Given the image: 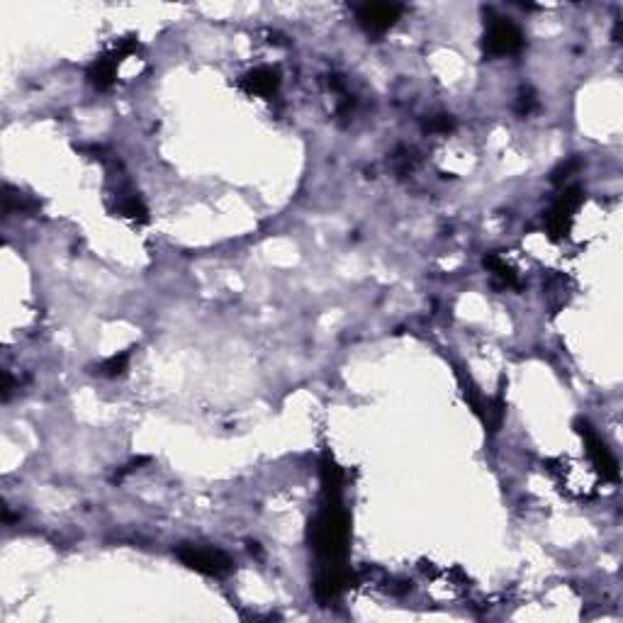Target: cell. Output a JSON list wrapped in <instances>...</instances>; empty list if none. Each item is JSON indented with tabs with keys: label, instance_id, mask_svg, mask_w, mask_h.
Segmentation results:
<instances>
[{
	"label": "cell",
	"instance_id": "obj_1",
	"mask_svg": "<svg viewBox=\"0 0 623 623\" xmlns=\"http://www.w3.org/2000/svg\"><path fill=\"white\" fill-rule=\"evenodd\" d=\"M310 543L324 568H341L349 550V516L341 502H324V509L310 523Z\"/></svg>",
	"mask_w": 623,
	"mask_h": 623
},
{
	"label": "cell",
	"instance_id": "obj_2",
	"mask_svg": "<svg viewBox=\"0 0 623 623\" xmlns=\"http://www.w3.org/2000/svg\"><path fill=\"white\" fill-rule=\"evenodd\" d=\"M178 560L183 562L185 568L195 570L200 575H207V578H227L231 570H234V562L227 553H222L217 548H200V546H181L175 550Z\"/></svg>",
	"mask_w": 623,
	"mask_h": 623
},
{
	"label": "cell",
	"instance_id": "obj_3",
	"mask_svg": "<svg viewBox=\"0 0 623 623\" xmlns=\"http://www.w3.org/2000/svg\"><path fill=\"white\" fill-rule=\"evenodd\" d=\"M137 52V39H122L117 44L112 46L108 54H102L101 59H95L91 66H88V83H91L95 91H108L115 78H117L119 64L127 59L129 54Z\"/></svg>",
	"mask_w": 623,
	"mask_h": 623
},
{
	"label": "cell",
	"instance_id": "obj_4",
	"mask_svg": "<svg viewBox=\"0 0 623 623\" xmlns=\"http://www.w3.org/2000/svg\"><path fill=\"white\" fill-rule=\"evenodd\" d=\"M585 200V195L579 188H565L562 193L558 195V200L550 205V210L546 212V230L553 239H562L570 234V227H572V220H575V212L579 210V205Z\"/></svg>",
	"mask_w": 623,
	"mask_h": 623
},
{
	"label": "cell",
	"instance_id": "obj_5",
	"mask_svg": "<svg viewBox=\"0 0 623 623\" xmlns=\"http://www.w3.org/2000/svg\"><path fill=\"white\" fill-rule=\"evenodd\" d=\"M485 52L490 56H514L523 49L522 29L514 25L512 20L495 18L490 20L485 35Z\"/></svg>",
	"mask_w": 623,
	"mask_h": 623
},
{
	"label": "cell",
	"instance_id": "obj_6",
	"mask_svg": "<svg viewBox=\"0 0 623 623\" xmlns=\"http://www.w3.org/2000/svg\"><path fill=\"white\" fill-rule=\"evenodd\" d=\"M578 433L582 436V441H585L587 456L592 460V465H595L606 480H619V463H616L614 453L609 450V446L599 439V433L587 422H578Z\"/></svg>",
	"mask_w": 623,
	"mask_h": 623
},
{
	"label": "cell",
	"instance_id": "obj_7",
	"mask_svg": "<svg viewBox=\"0 0 623 623\" xmlns=\"http://www.w3.org/2000/svg\"><path fill=\"white\" fill-rule=\"evenodd\" d=\"M402 12V5H394V3H366V5H360L356 10V18L358 25L366 29V32L383 35V32H387L400 20Z\"/></svg>",
	"mask_w": 623,
	"mask_h": 623
},
{
	"label": "cell",
	"instance_id": "obj_8",
	"mask_svg": "<svg viewBox=\"0 0 623 623\" xmlns=\"http://www.w3.org/2000/svg\"><path fill=\"white\" fill-rule=\"evenodd\" d=\"M239 88L244 93H248V95L268 98V95H273V93L280 88V71L273 69V66H258L254 71L241 76Z\"/></svg>",
	"mask_w": 623,
	"mask_h": 623
},
{
	"label": "cell",
	"instance_id": "obj_9",
	"mask_svg": "<svg viewBox=\"0 0 623 623\" xmlns=\"http://www.w3.org/2000/svg\"><path fill=\"white\" fill-rule=\"evenodd\" d=\"M351 582H353V575H351L349 570L344 568H324L321 570L320 579H317V587H314V592H317V599L320 602H334V599H339L346 589L351 587Z\"/></svg>",
	"mask_w": 623,
	"mask_h": 623
},
{
	"label": "cell",
	"instance_id": "obj_10",
	"mask_svg": "<svg viewBox=\"0 0 623 623\" xmlns=\"http://www.w3.org/2000/svg\"><path fill=\"white\" fill-rule=\"evenodd\" d=\"M321 490H324V502H341L344 473L329 456L321 458Z\"/></svg>",
	"mask_w": 623,
	"mask_h": 623
},
{
	"label": "cell",
	"instance_id": "obj_11",
	"mask_svg": "<svg viewBox=\"0 0 623 623\" xmlns=\"http://www.w3.org/2000/svg\"><path fill=\"white\" fill-rule=\"evenodd\" d=\"M482 263H485L487 271L495 275L497 280L505 285V287H519V278H516L514 268L506 263L505 258H499L497 254H490V256H485Z\"/></svg>",
	"mask_w": 623,
	"mask_h": 623
},
{
	"label": "cell",
	"instance_id": "obj_12",
	"mask_svg": "<svg viewBox=\"0 0 623 623\" xmlns=\"http://www.w3.org/2000/svg\"><path fill=\"white\" fill-rule=\"evenodd\" d=\"M115 212H117L119 217H125V220L149 222L147 205H144L142 198H137V195H127V198H122V200L117 202Z\"/></svg>",
	"mask_w": 623,
	"mask_h": 623
},
{
	"label": "cell",
	"instance_id": "obj_13",
	"mask_svg": "<svg viewBox=\"0 0 623 623\" xmlns=\"http://www.w3.org/2000/svg\"><path fill=\"white\" fill-rule=\"evenodd\" d=\"M127 366H129V351H122V353H117V356L108 358V360L98 368V373L105 377H117L127 370Z\"/></svg>",
	"mask_w": 623,
	"mask_h": 623
},
{
	"label": "cell",
	"instance_id": "obj_14",
	"mask_svg": "<svg viewBox=\"0 0 623 623\" xmlns=\"http://www.w3.org/2000/svg\"><path fill=\"white\" fill-rule=\"evenodd\" d=\"M426 129H429L431 134H449V132L456 129V119L450 117V115H436V117H431L426 122Z\"/></svg>",
	"mask_w": 623,
	"mask_h": 623
},
{
	"label": "cell",
	"instance_id": "obj_15",
	"mask_svg": "<svg viewBox=\"0 0 623 623\" xmlns=\"http://www.w3.org/2000/svg\"><path fill=\"white\" fill-rule=\"evenodd\" d=\"M533 108H536V95H533L531 91H523L522 95H519V112H522V115H529Z\"/></svg>",
	"mask_w": 623,
	"mask_h": 623
},
{
	"label": "cell",
	"instance_id": "obj_16",
	"mask_svg": "<svg viewBox=\"0 0 623 623\" xmlns=\"http://www.w3.org/2000/svg\"><path fill=\"white\" fill-rule=\"evenodd\" d=\"M10 392H12V377L10 373H3V400H8Z\"/></svg>",
	"mask_w": 623,
	"mask_h": 623
}]
</instances>
